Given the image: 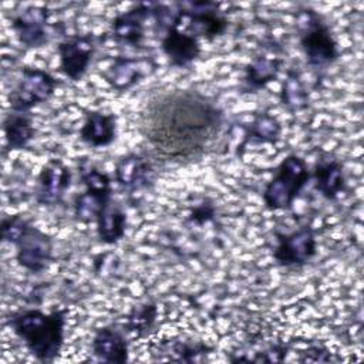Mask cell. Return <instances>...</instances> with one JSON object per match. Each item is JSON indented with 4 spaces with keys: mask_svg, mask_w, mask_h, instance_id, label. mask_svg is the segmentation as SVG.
Instances as JSON below:
<instances>
[{
    "mask_svg": "<svg viewBox=\"0 0 364 364\" xmlns=\"http://www.w3.org/2000/svg\"><path fill=\"white\" fill-rule=\"evenodd\" d=\"M3 132L9 151L26 148L36 134L30 112L10 111L3 119Z\"/></svg>",
    "mask_w": 364,
    "mask_h": 364,
    "instance_id": "d6986e66",
    "label": "cell"
},
{
    "mask_svg": "<svg viewBox=\"0 0 364 364\" xmlns=\"http://www.w3.org/2000/svg\"><path fill=\"white\" fill-rule=\"evenodd\" d=\"M117 138V117L111 112L90 111L80 128V139L92 148L111 145Z\"/></svg>",
    "mask_w": 364,
    "mask_h": 364,
    "instance_id": "2e32d148",
    "label": "cell"
},
{
    "mask_svg": "<svg viewBox=\"0 0 364 364\" xmlns=\"http://www.w3.org/2000/svg\"><path fill=\"white\" fill-rule=\"evenodd\" d=\"M212 348L199 341H176L172 347L175 355L179 361H195L199 355L208 354Z\"/></svg>",
    "mask_w": 364,
    "mask_h": 364,
    "instance_id": "83f0119b",
    "label": "cell"
},
{
    "mask_svg": "<svg viewBox=\"0 0 364 364\" xmlns=\"http://www.w3.org/2000/svg\"><path fill=\"white\" fill-rule=\"evenodd\" d=\"M95 223L98 239L105 245H114L125 235L127 215L121 206L111 202L98 215Z\"/></svg>",
    "mask_w": 364,
    "mask_h": 364,
    "instance_id": "44dd1931",
    "label": "cell"
},
{
    "mask_svg": "<svg viewBox=\"0 0 364 364\" xmlns=\"http://www.w3.org/2000/svg\"><path fill=\"white\" fill-rule=\"evenodd\" d=\"M277 245L273 259L283 267H300L307 264L317 253V239L310 225H303L290 233H276Z\"/></svg>",
    "mask_w": 364,
    "mask_h": 364,
    "instance_id": "52a82bcc",
    "label": "cell"
},
{
    "mask_svg": "<svg viewBox=\"0 0 364 364\" xmlns=\"http://www.w3.org/2000/svg\"><path fill=\"white\" fill-rule=\"evenodd\" d=\"M300 46L307 64L323 71L333 65L340 57L338 43L330 26L311 9H306L299 14L297 20Z\"/></svg>",
    "mask_w": 364,
    "mask_h": 364,
    "instance_id": "3957f363",
    "label": "cell"
},
{
    "mask_svg": "<svg viewBox=\"0 0 364 364\" xmlns=\"http://www.w3.org/2000/svg\"><path fill=\"white\" fill-rule=\"evenodd\" d=\"M71 169L61 159L48 161L40 171L34 198L41 206L58 205L71 186Z\"/></svg>",
    "mask_w": 364,
    "mask_h": 364,
    "instance_id": "30bf717a",
    "label": "cell"
},
{
    "mask_svg": "<svg viewBox=\"0 0 364 364\" xmlns=\"http://www.w3.org/2000/svg\"><path fill=\"white\" fill-rule=\"evenodd\" d=\"M115 182L128 192L149 188L155 181V169L148 158L141 154L122 155L115 164Z\"/></svg>",
    "mask_w": 364,
    "mask_h": 364,
    "instance_id": "7c38bea8",
    "label": "cell"
},
{
    "mask_svg": "<svg viewBox=\"0 0 364 364\" xmlns=\"http://www.w3.org/2000/svg\"><path fill=\"white\" fill-rule=\"evenodd\" d=\"M57 87V80L44 70L23 67L21 77L9 94V102L11 111L30 112V109L38 104L48 101Z\"/></svg>",
    "mask_w": 364,
    "mask_h": 364,
    "instance_id": "8992f818",
    "label": "cell"
},
{
    "mask_svg": "<svg viewBox=\"0 0 364 364\" xmlns=\"http://www.w3.org/2000/svg\"><path fill=\"white\" fill-rule=\"evenodd\" d=\"M283 61L276 57L259 55L245 70L243 88L247 92H257L269 82L274 81L280 73Z\"/></svg>",
    "mask_w": 364,
    "mask_h": 364,
    "instance_id": "ffe728a7",
    "label": "cell"
},
{
    "mask_svg": "<svg viewBox=\"0 0 364 364\" xmlns=\"http://www.w3.org/2000/svg\"><path fill=\"white\" fill-rule=\"evenodd\" d=\"M175 6L179 11L178 27L196 38L213 40L222 36L229 26L228 18L219 10V4L213 1H188L176 3Z\"/></svg>",
    "mask_w": 364,
    "mask_h": 364,
    "instance_id": "5b68a950",
    "label": "cell"
},
{
    "mask_svg": "<svg viewBox=\"0 0 364 364\" xmlns=\"http://www.w3.org/2000/svg\"><path fill=\"white\" fill-rule=\"evenodd\" d=\"M223 111L193 90H171L154 95L139 114V132L154 152L169 162L202 158L219 136Z\"/></svg>",
    "mask_w": 364,
    "mask_h": 364,
    "instance_id": "6da1fadb",
    "label": "cell"
},
{
    "mask_svg": "<svg viewBox=\"0 0 364 364\" xmlns=\"http://www.w3.org/2000/svg\"><path fill=\"white\" fill-rule=\"evenodd\" d=\"M311 178L314 181V189L330 200H334L346 186L344 166L337 159L317 162L311 172Z\"/></svg>",
    "mask_w": 364,
    "mask_h": 364,
    "instance_id": "e0dca14e",
    "label": "cell"
},
{
    "mask_svg": "<svg viewBox=\"0 0 364 364\" xmlns=\"http://www.w3.org/2000/svg\"><path fill=\"white\" fill-rule=\"evenodd\" d=\"M78 172H80V179L85 186V191L111 198V193H112L111 178L105 172H102L101 169H98L95 165L90 164L85 159L78 164Z\"/></svg>",
    "mask_w": 364,
    "mask_h": 364,
    "instance_id": "484cf974",
    "label": "cell"
},
{
    "mask_svg": "<svg viewBox=\"0 0 364 364\" xmlns=\"http://www.w3.org/2000/svg\"><path fill=\"white\" fill-rule=\"evenodd\" d=\"M152 3H138L119 13L111 23L112 38L118 44L138 47L145 36V21L151 17Z\"/></svg>",
    "mask_w": 364,
    "mask_h": 364,
    "instance_id": "4fadbf2b",
    "label": "cell"
},
{
    "mask_svg": "<svg viewBox=\"0 0 364 364\" xmlns=\"http://www.w3.org/2000/svg\"><path fill=\"white\" fill-rule=\"evenodd\" d=\"M111 202V198L84 191L74 198V216L82 223L95 222L102 209Z\"/></svg>",
    "mask_w": 364,
    "mask_h": 364,
    "instance_id": "603a6c76",
    "label": "cell"
},
{
    "mask_svg": "<svg viewBox=\"0 0 364 364\" xmlns=\"http://www.w3.org/2000/svg\"><path fill=\"white\" fill-rule=\"evenodd\" d=\"M94 355L104 363H127L128 361V341L124 330L117 326H104L97 330L91 341Z\"/></svg>",
    "mask_w": 364,
    "mask_h": 364,
    "instance_id": "9a60e30c",
    "label": "cell"
},
{
    "mask_svg": "<svg viewBox=\"0 0 364 364\" xmlns=\"http://www.w3.org/2000/svg\"><path fill=\"white\" fill-rule=\"evenodd\" d=\"M311 179L306 161L296 155H287L276 168L273 178L263 191V203L270 210H289L296 198Z\"/></svg>",
    "mask_w": 364,
    "mask_h": 364,
    "instance_id": "277c9868",
    "label": "cell"
},
{
    "mask_svg": "<svg viewBox=\"0 0 364 364\" xmlns=\"http://www.w3.org/2000/svg\"><path fill=\"white\" fill-rule=\"evenodd\" d=\"M280 122L267 112L256 115L246 134V141L250 142H276L280 136Z\"/></svg>",
    "mask_w": 364,
    "mask_h": 364,
    "instance_id": "d4e9b609",
    "label": "cell"
},
{
    "mask_svg": "<svg viewBox=\"0 0 364 364\" xmlns=\"http://www.w3.org/2000/svg\"><path fill=\"white\" fill-rule=\"evenodd\" d=\"M67 309L44 313L40 309H26L9 316L7 326L24 343L40 363H53L64 344Z\"/></svg>",
    "mask_w": 364,
    "mask_h": 364,
    "instance_id": "7a4b0ae2",
    "label": "cell"
},
{
    "mask_svg": "<svg viewBox=\"0 0 364 364\" xmlns=\"http://www.w3.org/2000/svg\"><path fill=\"white\" fill-rule=\"evenodd\" d=\"M48 10L44 6H28L11 20V28L27 48H38L48 43Z\"/></svg>",
    "mask_w": 364,
    "mask_h": 364,
    "instance_id": "8fae6325",
    "label": "cell"
},
{
    "mask_svg": "<svg viewBox=\"0 0 364 364\" xmlns=\"http://www.w3.org/2000/svg\"><path fill=\"white\" fill-rule=\"evenodd\" d=\"M61 73L71 81H80L87 73L95 54V40L92 34L74 36L63 40L57 46Z\"/></svg>",
    "mask_w": 364,
    "mask_h": 364,
    "instance_id": "9c48e42d",
    "label": "cell"
},
{
    "mask_svg": "<svg viewBox=\"0 0 364 364\" xmlns=\"http://www.w3.org/2000/svg\"><path fill=\"white\" fill-rule=\"evenodd\" d=\"M161 50L171 65L185 68L200 55V43L193 34L179 27H171L164 33Z\"/></svg>",
    "mask_w": 364,
    "mask_h": 364,
    "instance_id": "5bb4252c",
    "label": "cell"
},
{
    "mask_svg": "<svg viewBox=\"0 0 364 364\" xmlns=\"http://www.w3.org/2000/svg\"><path fill=\"white\" fill-rule=\"evenodd\" d=\"M30 222L21 216V215H10L4 216L1 219L0 225V232H1V239L10 245L16 242V239L23 233V230L27 228Z\"/></svg>",
    "mask_w": 364,
    "mask_h": 364,
    "instance_id": "4316f807",
    "label": "cell"
},
{
    "mask_svg": "<svg viewBox=\"0 0 364 364\" xmlns=\"http://www.w3.org/2000/svg\"><path fill=\"white\" fill-rule=\"evenodd\" d=\"M158 317V307L155 303L145 301L138 306H134L127 316L125 328L128 333H132L138 337L148 334L155 326Z\"/></svg>",
    "mask_w": 364,
    "mask_h": 364,
    "instance_id": "7402d4cb",
    "label": "cell"
},
{
    "mask_svg": "<svg viewBox=\"0 0 364 364\" xmlns=\"http://www.w3.org/2000/svg\"><path fill=\"white\" fill-rule=\"evenodd\" d=\"M280 100L290 111H301L309 105V94L297 73H287L282 85Z\"/></svg>",
    "mask_w": 364,
    "mask_h": 364,
    "instance_id": "cb8c5ba5",
    "label": "cell"
},
{
    "mask_svg": "<svg viewBox=\"0 0 364 364\" xmlns=\"http://www.w3.org/2000/svg\"><path fill=\"white\" fill-rule=\"evenodd\" d=\"M18 264L31 273L46 270L53 260V239L46 232L28 223L13 243Z\"/></svg>",
    "mask_w": 364,
    "mask_h": 364,
    "instance_id": "ba28073f",
    "label": "cell"
},
{
    "mask_svg": "<svg viewBox=\"0 0 364 364\" xmlns=\"http://www.w3.org/2000/svg\"><path fill=\"white\" fill-rule=\"evenodd\" d=\"M148 65L146 61L135 57H118L104 75L112 88L125 91L134 87L146 74Z\"/></svg>",
    "mask_w": 364,
    "mask_h": 364,
    "instance_id": "ac0fdd59",
    "label": "cell"
},
{
    "mask_svg": "<svg viewBox=\"0 0 364 364\" xmlns=\"http://www.w3.org/2000/svg\"><path fill=\"white\" fill-rule=\"evenodd\" d=\"M215 216V208L210 202H203L200 205H198L192 213L189 215V220L193 222L195 225H203L209 220H212Z\"/></svg>",
    "mask_w": 364,
    "mask_h": 364,
    "instance_id": "f1b7e54d",
    "label": "cell"
}]
</instances>
